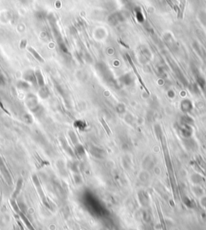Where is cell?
<instances>
[{"instance_id": "obj_1", "label": "cell", "mask_w": 206, "mask_h": 230, "mask_svg": "<svg viewBox=\"0 0 206 230\" xmlns=\"http://www.w3.org/2000/svg\"><path fill=\"white\" fill-rule=\"evenodd\" d=\"M32 180H33L35 186H36V187L37 191H38L39 195H40V198H41V200H42V201H43V203L47 207L51 208L49 203H48V200H47L46 196H45V195H44V193H43V189H42V186H41V185H40V181H39L38 177H37L36 175H33L32 176Z\"/></svg>"}, {"instance_id": "obj_2", "label": "cell", "mask_w": 206, "mask_h": 230, "mask_svg": "<svg viewBox=\"0 0 206 230\" xmlns=\"http://www.w3.org/2000/svg\"><path fill=\"white\" fill-rule=\"evenodd\" d=\"M0 171H1L2 174L4 177V179H6V181L9 184H11V177L10 173L8 171L7 166L5 165V163H4V160L2 159L1 157H0Z\"/></svg>"}, {"instance_id": "obj_3", "label": "cell", "mask_w": 206, "mask_h": 230, "mask_svg": "<svg viewBox=\"0 0 206 230\" xmlns=\"http://www.w3.org/2000/svg\"><path fill=\"white\" fill-rule=\"evenodd\" d=\"M17 214L19 215L20 217V218L22 219V220H23V222H24V224H26V226L29 229V230H35V229H34V227L32 225V224H31V222L29 221V220L27 219V217L25 216V214L23 213V212H21V211H19L18 212H17Z\"/></svg>"}, {"instance_id": "obj_4", "label": "cell", "mask_w": 206, "mask_h": 230, "mask_svg": "<svg viewBox=\"0 0 206 230\" xmlns=\"http://www.w3.org/2000/svg\"><path fill=\"white\" fill-rule=\"evenodd\" d=\"M22 186H23V179H19L18 182L16 183V186H15V190L13 193V196L12 197L13 198H16L19 195H20V192L21 189H22Z\"/></svg>"}, {"instance_id": "obj_5", "label": "cell", "mask_w": 206, "mask_h": 230, "mask_svg": "<svg viewBox=\"0 0 206 230\" xmlns=\"http://www.w3.org/2000/svg\"><path fill=\"white\" fill-rule=\"evenodd\" d=\"M28 51L30 52L33 55V57L36 59L37 61H39L40 62H41V63H43V62H44V60L43 59V58H42V57L37 53L36 51L34 49H32V47H28Z\"/></svg>"}, {"instance_id": "obj_6", "label": "cell", "mask_w": 206, "mask_h": 230, "mask_svg": "<svg viewBox=\"0 0 206 230\" xmlns=\"http://www.w3.org/2000/svg\"><path fill=\"white\" fill-rule=\"evenodd\" d=\"M35 75H36V79L37 80L38 84L40 85V87H43V86H44V79H43V75H41L40 71L37 70V71L36 72Z\"/></svg>"}, {"instance_id": "obj_7", "label": "cell", "mask_w": 206, "mask_h": 230, "mask_svg": "<svg viewBox=\"0 0 206 230\" xmlns=\"http://www.w3.org/2000/svg\"><path fill=\"white\" fill-rule=\"evenodd\" d=\"M25 80H27L31 82H36V75H34L32 72H27V74L24 76Z\"/></svg>"}, {"instance_id": "obj_8", "label": "cell", "mask_w": 206, "mask_h": 230, "mask_svg": "<svg viewBox=\"0 0 206 230\" xmlns=\"http://www.w3.org/2000/svg\"><path fill=\"white\" fill-rule=\"evenodd\" d=\"M17 87H18V88L20 89V90H27V89L29 88L30 86H29V84L27 83V82L20 81L17 83Z\"/></svg>"}, {"instance_id": "obj_9", "label": "cell", "mask_w": 206, "mask_h": 230, "mask_svg": "<svg viewBox=\"0 0 206 230\" xmlns=\"http://www.w3.org/2000/svg\"><path fill=\"white\" fill-rule=\"evenodd\" d=\"M60 141H61V144H62V146H63L64 149H65V150H66V152L69 153V155L74 156V155H73V151L71 150V149H70L69 147V146L67 145L66 141H65V140H64V139L61 138V139H60Z\"/></svg>"}, {"instance_id": "obj_10", "label": "cell", "mask_w": 206, "mask_h": 230, "mask_svg": "<svg viewBox=\"0 0 206 230\" xmlns=\"http://www.w3.org/2000/svg\"><path fill=\"white\" fill-rule=\"evenodd\" d=\"M48 95H49V92L48 91V89H47L46 87H44V86L42 87V88H41V90H40V95L41 96V98H47V97L48 96Z\"/></svg>"}, {"instance_id": "obj_11", "label": "cell", "mask_w": 206, "mask_h": 230, "mask_svg": "<svg viewBox=\"0 0 206 230\" xmlns=\"http://www.w3.org/2000/svg\"><path fill=\"white\" fill-rule=\"evenodd\" d=\"M24 121L27 124H32L33 121V119L29 114H26V115H24Z\"/></svg>"}, {"instance_id": "obj_12", "label": "cell", "mask_w": 206, "mask_h": 230, "mask_svg": "<svg viewBox=\"0 0 206 230\" xmlns=\"http://www.w3.org/2000/svg\"><path fill=\"white\" fill-rule=\"evenodd\" d=\"M76 153L80 156H82L84 153H85V151H84V149H83V147H82V146H78L77 147H76Z\"/></svg>"}, {"instance_id": "obj_13", "label": "cell", "mask_w": 206, "mask_h": 230, "mask_svg": "<svg viewBox=\"0 0 206 230\" xmlns=\"http://www.w3.org/2000/svg\"><path fill=\"white\" fill-rule=\"evenodd\" d=\"M5 78L4 77V75H2L0 74V85L1 86H4L5 84Z\"/></svg>"}, {"instance_id": "obj_14", "label": "cell", "mask_w": 206, "mask_h": 230, "mask_svg": "<svg viewBox=\"0 0 206 230\" xmlns=\"http://www.w3.org/2000/svg\"><path fill=\"white\" fill-rule=\"evenodd\" d=\"M27 45V40H23L21 41V44H20V48L21 49H24Z\"/></svg>"}, {"instance_id": "obj_15", "label": "cell", "mask_w": 206, "mask_h": 230, "mask_svg": "<svg viewBox=\"0 0 206 230\" xmlns=\"http://www.w3.org/2000/svg\"><path fill=\"white\" fill-rule=\"evenodd\" d=\"M102 120V124H103V125H104V127H105V128H106V130H107V132H108V133H110V129H109V128H108V126H107V125H106V124H105V121H104V120H103L102 119V120Z\"/></svg>"}]
</instances>
